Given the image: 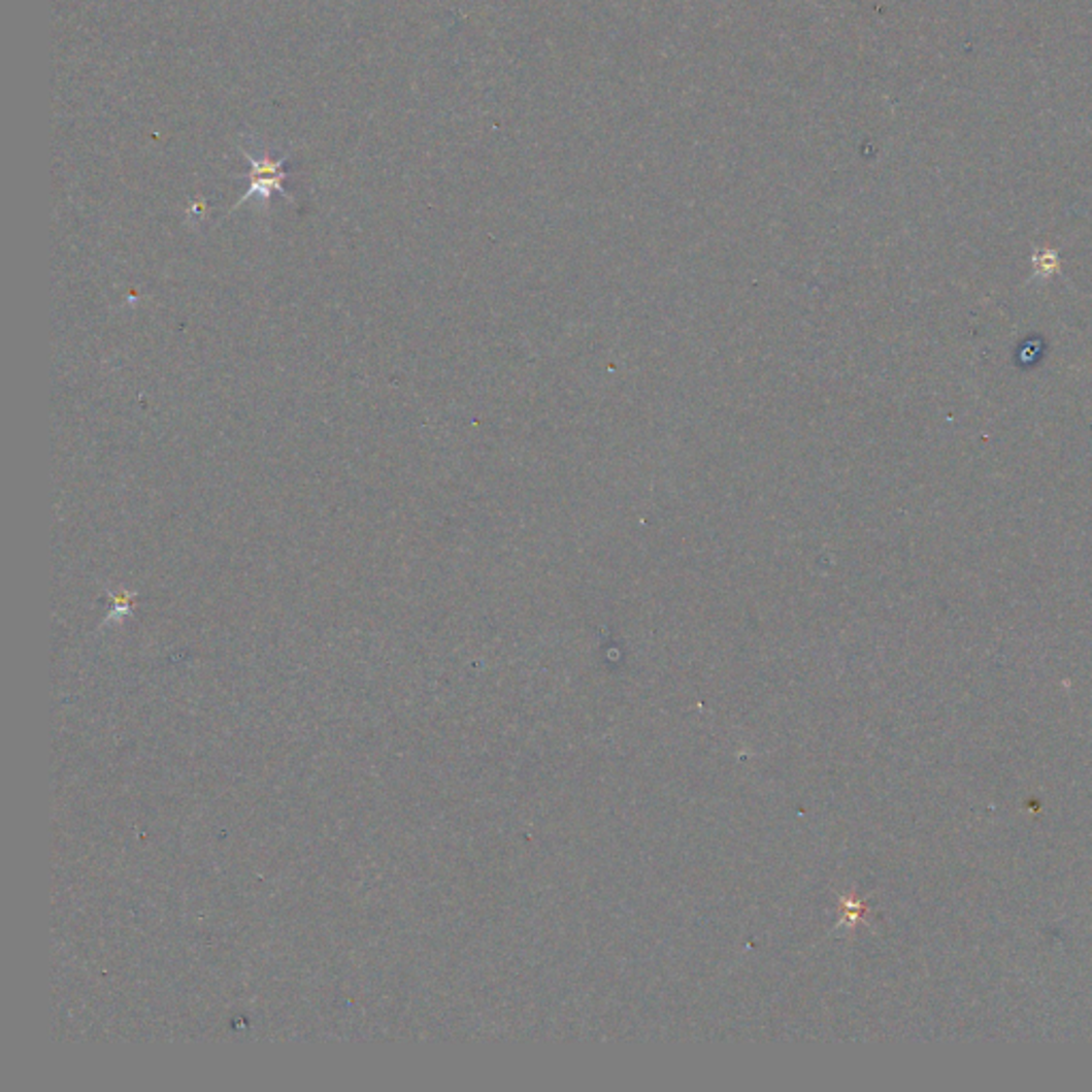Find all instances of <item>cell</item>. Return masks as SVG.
Masks as SVG:
<instances>
[{
  "mask_svg": "<svg viewBox=\"0 0 1092 1092\" xmlns=\"http://www.w3.org/2000/svg\"><path fill=\"white\" fill-rule=\"evenodd\" d=\"M241 154L247 159L250 163V189L247 193L231 207V211H235L239 205L247 203L250 199H259L263 203V207L269 205V199L273 193H279L287 201H293V197L285 191V179L289 177L287 171L283 169L285 163L289 161V156H285V159L279 161H273L271 156L267 154H261V156H255L250 154L247 150L239 147Z\"/></svg>",
  "mask_w": 1092,
  "mask_h": 1092,
  "instance_id": "cell-1",
  "label": "cell"
}]
</instances>
